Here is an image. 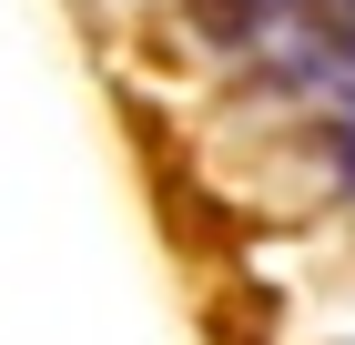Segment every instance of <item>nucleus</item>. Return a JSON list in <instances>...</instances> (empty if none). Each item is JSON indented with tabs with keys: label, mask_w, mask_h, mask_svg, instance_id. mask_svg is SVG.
<instances>
[{
	"label": "nucleus",
	"mask_w": 355,
	"mask_h": 345,
	"mask_svg": "<svg viewBox=\"0 0 355 345\" xmlns=\"http://www.w3.org/2000/svg\"><path fill=\"white\" fill-rule=\"evenodd\" d=\"M193 21L214 31L223 51H244V41H264V21H274V0H193Z\"/></svg>",
	"instance_id": "nucleus-1"
},
{
	"label": "nucleus",
	"mask_w": 355,
	"mask_h": 345,
	"mask_svg": "<svg viewBox=\"0 0 355 345\" xmlns=\"http://www.w3.org/2000/svg\"><path fill=\"white\" fill-rule=\"evenodd\" d=\"M325 153H335V183H345V193H355V122H345V133H335V142H325Z\"/></svg>",
	"instance_id": "nucleus-2"
}]
</instances>
